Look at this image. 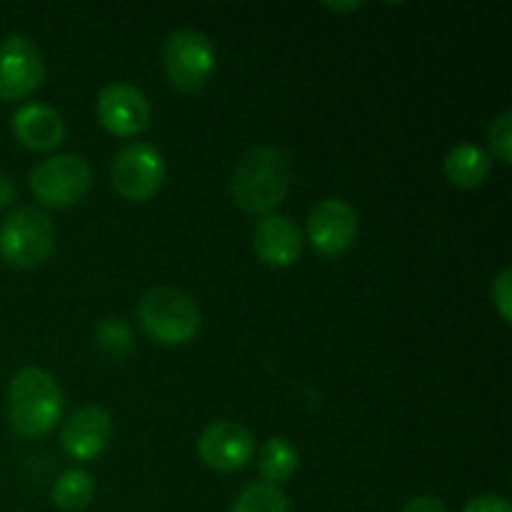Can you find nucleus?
Instances as JSON below:
<instances>
[{
  "mask_svg": "<svg viewBox=\"0 0 512 512\" xmlns=\"http://www.w3.org/2000/svg\"><path fill=\"white\" fill-rule=\"evenodd\" d=\"M290 178H293L290 155L280 148L260 145L240 155L230 180V193L240 210L265 218L285 200Z\"/></svg>",
  "mask_w": 512,
  "mask_h": 512,
  "instance_id": "f257e3e1",
  "label": "nucleus"
},
{
  "mask_svg": "<svg viewBox=\"0 0 512 512\" xmlns=\"http://www.w3.org/2000/svg\"><path fill=\"white\" fill-rule=\"evenodd\" d=\"M8 415L15 433L23 438H43L63 415V393L43 368H20L10 380Z\"/></svg>",
  "mask_w": 512,
  "mask_h": 512,
  "instance_id": "f03ea898",
  "label": "nucleus"
},
{
  "mask_svg": "<svg viewBox=\"0 0 512 512\" xmlns=\"http://www.w3.org/2000/svg\"><path fill=\"white\" fill-rule=\"evenodd\" d=\"M138 320L145 335L163 345H185L198 335L203 315L195 300L178 288H153L138 305Z\"/></svg>",
  "mask_w": 512,
  "mask_h": 512,
  "instance_id": "7ed1b4c3",
  "label": "nucleus"
},
{
  "mask_svg": "<svg viewBox=\"0 0 512 512\" xmlns=\"http://www.w3.org/2000/svg\"><path fill=\"white\" fill-rule=\"evenodd\" d=\"M55 248V228L38 208H15L0 223V258L18 268H33L48 260Z\"/></svg>",
  "mask_w": 512,
  "mask_h": 512,
  "instance_id": "20e7f679",
  "label": "nucleus"
},
{
  "mask_svg": "<svg viewBox=\"0 0 512 512\" xmlns=\"http://www.w3.org/2000/svg\"><path fill=\"white\" fill-rule=\"evenodd\" d=\"M163 63L175 88L183 93H198L215 70L213 40L198 30H175L165 40Z\"/></svg>",
  "mask_w": 512,
  "mask_h": 512,
  "instance_id": "39448f33",
  "label": "nucleus"
},
{
  "mask_svg": "<svg viewBox=\"0 0 512 512\" xmlns=\"http://www.w3.org/2000/svg\"><path fill=\"white\" fill-rule=\"evenodd\" d=\"M165 173L168 168L158 148L148 143H130L115 155L110 180L125 200L145 203L163 188Z\"/></svg>",
  "mask_w": 512,
  "mask_h": 512,
  "instance_id": "423d86ee",
  "label": "nucleus"
},
{
  "mask_svg": "<svg viewBox=\"0 0 512 512\" xmlns=\"http://www.w3.org/2000/svg\"><path fill=\"white\" fill-rule=\"evenodd\" d=\"M30 188L48 208H70L90 190V168L80 155H53L30 173Z\"/></svg>",
  "mask_w": 512,
  "mask_h": 512,
  "instance_id": "0eeeda50",
  "label": "nucleus"
},
{
  "mask_svg": "<svg viewBox=\"0 0 512 512\" xmlns=\"http://www.w3.org/2000/svg\"><path fill=\"white\" fill-rule=\"evenodd\" d=\"M45 75L38 45L25 35H10L0 43V100H23L40 88Z\"/></svg>",
  "mask_w": 512,
  "mask_h": 512,
  "instance_id": "6e6552de",
  "label": "nucleus"
},
{
  "mask_svg": "<svg viewBox=\"0 0 512 512\" xmlns=\"http://www.w3.org/2000/svg\"><path fill=\"white\" fill-rule=\"evenodd\" d=\"M355 235H358V213L345 200L330 198L310 210L308 238L325 258L343 255L355 243Z\"/></svg>",
  "mask_w": 512,
  "mask_h": 512,
  "instance_id": "1a4fd4ad",
  "label": "nucleus"
},
{
  "mask_svg": "<svg viewBox=\"0 0 512 512\" xmlns=\"http://www.w3.org/2000/svg\"><path fill=\"white\" fill-rule=\"evenodd\" d=\"M253 433L233 420L208 425L198 440V453L208 468L218 473H235L253 458Z\"/></svg>",
  "mask_w": 512,
  "mask_h": 512,
  "instance_id": "9d476101",
  "label": "nucleus"
},
{
  "mask_svg": "<svg viewBox=\"0 0 512 512\" xmlns=\"http://www.w3.org/2000/svg\"><path fill=\"white\" fill-rule=\"evenodd\" d=\"M98 118L113 135L143 133L150 125V103L143 90L130 83L105 85L98 95Z\"/></svg>",
  "mask_w": 512,
  "mask_h": 512,
  "instance_id": "9b49d317",
  "label": "nucleus"
},
{
  "mask_svg": "<svg viewBox=\"0 0 512 512\" xmlns=\"http://www.w3.org/2000/svg\"><path fill=\"white\" fill-rule=\"evenodd\" d=\"M110 435H113V420L98 405H85V408L75 410L63 425L60 433V443L63 450L73 460L80 463H90L98 458L108 445Z\"/></svg>",
  "mask_w": 512,
  "mask_h": 512,
  "instance_id": "f8f14e48",
  "label": "nucleus"
},
{
  "mask_svg": "<svg viewBox=\"0 0 512 512\" xmlns=\"http://www.w3.org/2000/svg\"><path fill=\"white\" fill-rule=\"evenodd\" d=\"M253 248L270 268H290L303 253V233L285 215H265L253 230Z\"/></svg>",
  "mask_w": 512,
  "mask_h": 512,
  "instance_id": "ddd939ff",
  "label": "nucleus"
},
{
  "mask_svg": "<svg viewBox=\"0 0 512 512\" xmlns=\"http://www.w3.org/2000/svg\"><path fill=\"white\" fill-rule=\"evenodd\" d=\"M10 128L20 145L40 150V153L58 148L65 135V123L58 110L43 103H28L15 110V115L10 118Z\"/></svg>",
  "mask_w": 512,
  "mask_h": 512,
  "instance_id": "4468645a",
  "label": "nucleus"
},
{
  "mask_svg": "<svg viewBox=\"0 0 512 512\" xmlns=\"http://www.w3.org/2000/svg\"><path fill=\"white\" fill-rule=\"evenodd\" d=\"M490 168H493L490 155L485 153L483 148H478V145H455V148L445 155V175H448V180L455 188H480V185L488 180Z\"/></svg>",
  "mask_w": 512,
  "mask_h": 512,
  "instance_id": "2eb2a0df",
  "label": "nucleus"
},
{
  "mask_svg": "<svg viewBox=\"0 0 512 512\" xmlns=\"http://www.w3.org/2000/svg\"><path fill=\"white\" fill-rule=\"evenodd\" d=\"M298 465H300L298 450H295V445L290 443L288 438L275 435V438H270L268 443L260 448L258 468L260 473H263L265 483H273V485L288 483V480L298 473Z\"/></svg>",
  "mask_w": 512,
  "mask_h": 512,
  "instance_id": "dca6fc26",
  "label": "nucleus"
},
{
  "mask_svg": "<svg viewBox=\"0 0 512 512\" xmlns=\"http://www.w3.org/2000/svg\"><path fill=\"white\" fill-rule=\"evenodd\" d=\"M53 503L65 512H78L88 508L90 500L95 495V480L93 475L85 473V470L73 468L65 470L63 475H58V480L53 483Z\"/></svg>",
  "mask_w": 512,
  "mask_h": 512,
  "instance_id": "f3484780",
  "label": "nucleus"
},
{
  "mask_svg": "<svg viewBox=\"0 0 512 512\" xmlns=\"http://www.w3.org/2000/svg\"><path fill=\"white\" fill-rule=\"evenodd\" d=\"M230 512H288V498L278 485L260 480L235 498Z\"/></svg>",
  "mask_w": 512,
  "mask_h": 512,
  "instance_id": "a211bd4d",
  "label": "nucleus"
},
{
  "mask_svg": "<svg viewBox=\"0 0 512 512\" xmlns=\"http://www.w3.org/2000/svg\"><path fill=\"white\" fill-rule=\"evenodd\" d=\"M98 340L100 345L113 355H125L133 348L128 323H123L120 318H105L103 323L98 325Z\"/></svg>",
  "mask_w": 512,
  "mask_h": 512,
  "instance_id": "6ab92c4d",
  "label": "nucleus"
},
{
  "mask_svg": "<svg viewBox=\"0 0 512 512\" xmlns=\"http://www.w3.org/2000/svg\"><path fill=\"white\" fill-rule=\"evenodd\" d=\"M488 138H490V148H493L495 158L500 163L510 165L512 163V113L510 110H503L498 118L493 120L488 130Z\"/></svg>",
  "mask_w": 512,
  "mask_h": 512,
  "instance_id": "aec40b11",
  "label": "nucleus"
},
{
  "mask_svg": "<svg viewBox=\"0 0 512 512\" xmlns=\"http://www.w3.org/2000/svg\"><path fill=\"white\" fill-rule=\"evenodd\" d=\"M493 303L498 308L500 318L510 323L512 318V270H500L493 278Z\"/></svg>",
  "mask_w": 512,
  "mask_h": 512,
  "instance_id": "412c9836",
  "label": "nucleus"
},
{
  "mask_svg": "<svg viewBox=\"0 0 512 512\" xmlns=\"http://www.w3.org/2000/svg\"><path fill=\"white\" fill-rule=\"evenodd\" d=\"M463 512H512V505L503 495H478L465 505Z\"/></svg>",
  "mask_w": 512,
  "mask_h": 512,
  "instance_id": "4be33fe9",
  "label": "nucleus"
},
{
  "mask_svg": "<svg viewBox=\"0 0 512 512\" xmlns=\"http://www.w3.org/2000/svg\"><path fill=\"white\" fill-rule=\"evenodd\" d=\"M403 512H448V508L443 505V500L433 498V495H418L405 505Z\"/></svg>",
  "mask_w": 512,
  "mask_h": 512,
  "instance_id": "5701e85b",
  "label": "nucleus"
},
{
  "mask_svg": "<svg viewBox=\"0 0 512 512\" xmlns=\"http://www.w3.org/2000/svg\"><path fill=\"white\" fill-rule=\"evenodd\" d=\"M13 200H15L13 180H10L5 173H0V210L8 208V205H13Z\"/></svg>",
  "mask_w": 512,
  "mask_h": 512,
  "instance_id": "b1692460",
  "label": "nucleus"
},
{
  "mask_svg": "<svg viewBox=\"0 0 512 512\" xmlns=\"http://www.w3.org/2000/svg\"><path fill=\"white\" fill-rule=\"evenodd\" d=\"M330 10H358L360 3H345V5H338V3H328Z\"/></svg>",
  "mask_w": 512,
  "mask_h": 512,
  "instance_id": "393cba45",
  "label": "nucleus"
}]
</instances>
